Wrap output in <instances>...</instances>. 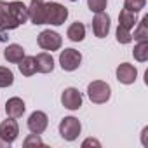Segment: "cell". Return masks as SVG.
Returning a JSON list of instances; mask_svg holds the SVG:
<instances>
[{
  "instance_id": "cell-1",
  "label": "cell",
  "mask_w": 148,
  "mask_h": 148,
  "mask_svg": "<svg viewBox=\"0 0 148 148\" xmlns=\"http://www.w3.org/2000/svg\"><path fill=\"white\" fill-rule=\"evenodd\" d=\"M26 21H28V7L23 2H19V0H14V2L0 0V33L16 30Z\"/></svg>"
},
{
  "instance_id": "cell-2",
  "label": "cell",
  "mask_w": 148,
  "mask_h": 148,
  "mask_svg": "<svg viewBox=\"0 0 148 148\" xmlns=\"http://www.w3.org/2000/svg\"><path fill=\"white\" fill-rule=\"evenodd\" d=\"M87 96L92 103L103 105L112 98V87H110V84H106L103 80H92L87 86Z\"/></svg>"
},
{
  "instance_id": "cell-3",
  "label": "cell",
  "mask_w": 148,
  "mask_h": 148,
  "mask_svg": "<svg viewBox=\"0 0 148 148\" xmlns=\"http://www.w3.org/2000/svg\"><path fill=\"white\" fill-rule=\"evenodd\" d=\"M68 19V9L59 2H47L45 4V25L61 26Z\"/></svg>"
},
{
  "instance_id": "cell-4",
  "label": "cell",
  "mask_w": 148,
  "mask_h": 148,
  "mask_svg": "<svg viewBox=\"0 0 148 148\" xmlns=\"http://www.w3.org/2000/svg\"><path fill=\"white\" fill-rule=\"evenodd\" d=\"M58 129H59V134L64 141H75L82 131V124L75 117H64V119H61Z\"/></svg>"
},
{
  "instance_id": "cell-5",
  "label": "cell",
  "mask_w": 148,
  "mask_h": 148,
  "mask_svg": "<svg viewBox=\"0 0 148 148\" xmlns=\"http://www.w3.org/2000/svg\"><path fill=\"white\" fill-rule=\"evenodd\" d=\"M37 44L40 49L44 51H59L61 45H63V38L58 32H52V30H44L38 33L37 37Z\"/></svg>"
},
{
  "instance_id": "cell-6",
  "label": "cell",
  "mask_w": 148,
  "mask_h": 148,
  "mask_svg": "<svg viewBox=\"0 0 148 148\" xmlns=\"http://www.w3.org/2000/svg\"><path fill=\"white\" fill-rule=\"evenodd\" d=\"M80 63H82V54L77 49L68 47L59 52V66L64 71H75L80 66Z\"/></svg>"
},
{
  "instance_id": "cell-7",
  "label": "cell",
  "mask_w": 148,
  "mask_h": 148,
  "mask_svg": "<svg viewBox=\"0 0 148 148\" xmlns=\"http://www.w3.org/2000/svg\"><path fill=\"white\" fill-rule=\"evenodd\" d=\"M61 105L71 112H75L82 106V94L77 87H66L61 92Z\"/></svg>"
},
{
  "instance_id": "cell-8",
  "label": "cell",
  "mask_w": 148,
  "mask_h": 148,
  "mask_svg": "<svg viewBox=\"0 0 148 148\" xmlns=\"http://www.w3.org/2000/svg\"><path fill=\"white\" fill-rule=\"evenodd\" d=\"M115 75H117V80L124 86H131L136 82L138 79V70L134 64L131 63H122L117 66V71H115Z\"/></svg>"
},
{
  "instance_id": "cell-9",
  "label": "cell",
  "mask_w": 148,
  "mask_h": 148,
  "mask_svg": "<svg viewBox=\"0 0 148 148\" xmlns=\"http://www.w3.org/2000/svg\"><path fill=\"white\" fill-rule=\"evenodd\" d=\"M26 125H28L30 132H33V134H42V132L47 129V125H49V117H47L44 112L35 110V112L28 117Z\"/></svg>"
},
{
  "instance_id": "cell-10",
  "label": "cell",
  "mask_w": 148,
  "mask_h": 148,
  "mask_svg": "<svg viewBox=\"0 0 148 148\" xmlns=\"http://www.w3.org/2000/svg\"><path fill=\"white\" fill-rule=\"evenodd\" d=\"M18 134H19V125H18L16 119L7 117L5 120H2V124H0V138L12 145L18 139Z\"/></svg>"
},
{
  "instance_id": "cell-11",
  "label": "cell",
  "mask_w": 148,
  "mask_h": 148,
  "mask_svg": "<svg viewBox=\"0 0 148 148\" xmlns=\"http://www.w3.org/2000/svg\"><path fill=\"white\" fill-rule=\"evenodd\" d=\"M92 33L98 38H105L110 33V16L103 11V12H96L94 19H92Z\"/></svg>"
},
{
  "instance_id": "cell-12",
  "label": "cell",
  "mask_w": 148,
  "mask_h": 148,
  "mask_svg": "<svg viewBox=\"0 0 148 148\" xmlns=\"http://www.w3.org/2000/svg\"><path fill=\"white\" fill-rule=\"evenodd\" d=\"M28 19L33 25H45V4L44 0H32L28 5Z\"/></svg>"
},
{
  "instance_id": "cell-13",
  "label": "cell",
  "mask_w": 148,
  "mask_h": 148,
  "mask_svg": "<svg viewBox=\"0 0 148 148\" xmlns=\"http://www.w3.org/2000/svg\"><path fill=\"white\" fill-rule=\"evenodd\" d=\"M25 112H26V105H25V101L21 98L14 96V98L7 99V103H5V113H7V117L19 119V117H23Z\"/></svg>"
},
{
  "instance_id": "cell-14",
  "label": "cell",
  "mask_w": 148,
  "mask_h": 148,
  "mask_svg": "<svg viewBox=\"0 0 148 148\" xmlns=\"http://www.w3.org/2000/svg\"><path fill=\"white\" fill-rule=\"evenodd\" d=\"M35 64L38 73H51L54 70V58L49 52H38L35 56Z\"/></svg>"
},
{
  "instance_id": "cell-15",
  "label": "cell",
  "mask_w": 148,
  "mask_h": 148,
  "mask_svg": "<svg viewBox=\"0 0 148 148\" xmlns=\"http://www.w3.org/2000/svg\"><path fill=\"white\" fill-rule=\"evenodd\" d=\"M25 56H26V54H25V49H23L19 44H9V45L5 47V51H4V58H5V61L14 63V64H18Z\"/></svg>"
},
{
  "instance_id": "cell-16",
  "label": "cell",
  "mask_w": 148,
  "mask_h": 148,
  "mask_svg": "<svg viewBox=\"0 0 148 148\" xmlns=\"http://www.w3.org/2000/svg\"><path fill=\"white\" fill-rule=\"evenodd\" d=\"M66 37L71 40V42H82L86 38V26L80 23V21H75L71 23L66 30Z\"/></svg>"
},
{
  "instance_id": "cell-17",
  "label": "cell",
  "mask_w": 148,
  "mask_h": 148,
  "mask_svg": "<svg viewBox=\"0 0 148 148\" xmlns=\"http://www.w3.org/2000/svg\"><path fill=\"white\" fill-rule=\"evenodd\" d=\"M18 68L21 71V75L25 77H32L37 73V64H35V56H25L19 63H18Z\"/></svg>"
},
{
  "instance_id": "cell-18",
  "label": "cell",
  "mask_w": 148,
  "mask_h": 148,
  "mask_svg": "<svg viewBox=\"0 0 148 148\" xmlns=\"http://www.w3.org/2000/svg\"><path fill=\"white\" fill-rule=\"evenodd\" d=\"M138 23V18H136V12H131L127 9H122L120 14H119V26L122 28H127V30H132Z\"/></svg>"
},
{
  "instance_id": "cell-19",
  "label": "cell",
  "mask_w": 148,
  "mask_h": 148,
  "mask_svg": "<svg viewBox=\"0 0 148 148\" xmlns=\"http://www.w3.org/2000/svg\"><path fill=\"white\" fill-rule=\"evenodd\" d=\"M132 38H134L136 42H141V40H148V16H143V19L136 23Z\"/></svg>"
},
{
  "instance_id": "cell-20",
  "label": "cell",
  "mask_w": 148,
  "mask_h": 148,
  "mask_svg": "<svg viewBox=\"0 0 148 148\" xmlns=\"http://www.w3.org/2000/svg\"><path fill=\"white\" fill-rule=\"evenodd\" d=\"M132 56L136 61L139 63H145L148 61V40H141L134 45V51H132Z\"/></svg>"
},
{
  "instance_id": "cell-21",
  "label": "cell",
  "mask_w": 148,
  "mask_h": 148,
  "mask_svg": "<svg viewBox=\"0 0 148 148\" xmlns=\"http://www.w3.org/2000/svg\"><path fill=\"white\" fill-rule=\"evenodd\" d=\"M12 84H14V73L5 66H0V89H5Z\"/></svg>"
},
{
  "instance_id": "cell-22",
  "label": "cell",
  "mask_w": 148,
  "mask_h": 148,
  "mask_svg": "<svg viewBox=\"0 0 148 148\" xmlns=\"http://www.w3.org/2000/svg\"><path fill=\"white\" fill-rule=\"evenodd\" d=\"M145 5H146V0H124V9H127L131 12H136V14L139 11H143Z\"/></svg>"
},
{
  "instance_id": "cell-23",
  "label": "cell",
  "mask_w": 148,
  "mask_h": 148,
  "mask_svg": "<svg viewBox=\"0 0 148 148\" xmlns=\"http://www.w3.org/2000/svg\"><path fill=\"white\" fill-rule=\"evenodd\" d=\"M117 42L119 44H131L132 42V33L131 30L127 28H122V26H117Z\"/></svg>"
},
{
  "instance_id": "cell-24",
  "label": "cell",
  "mask_w": 148,
  "mask_h": 148,
  "mask_svg": "<svg viewBox=\"0 0 148 148\" xmlns=\"http://www.w3.org/2000/svg\"><path fill=\"white\" fill-rule=\"evenodd\" d=\"M108 5V0H87V7L91 12H103Z\"/></svg>"
},
{
  "instance_id": "cell-25",
  "label": "cell",
  "mask_w": 148,
  "mask_h": 148,
  "mask_svg": "<svg viewBox=\"0 0 148 148\" xmlns=\"http://www.w3.org/2000/svg\"><path fill=\"white\" fill-rule=\"evenodd\" d=\"M23 145L25 146H44V141L40 139V134H30V136H26V139L23 141Z\"/></svg>"
},
{
  "instance_id": "cell-26",
  "label": "cell",
  "mask_w": 148,
  "mask_h": 148,
  "mask_svg": "<svg viewBox=\"0 0 148 148\" xmlns=\"http://www.w3.org/2000/svg\"><path fill=\"white\" fill-rule=\"evenodd\" d=\"M91 145H92V146H101V143H99L98 139H92V138H87V139L82 143V146H84V148H86V146H91Z\"/></svg>"
},
{
  "instance_id": "cell-27",
  "label": "cell",
  "mask_w": 148,
  "mask_h": 148,
  "mask_svg": "<svg viewBox=\"0 0 148 148\" xmlns=\"http://www.w3.org/2000/svg\"><path fill=\"white\" fill-rule=\"evenodd\" d=\"M9 146H11V143H7L5 139L0 138V148H9Z\"/></svg>"
},
{
  "instance_id": "cell-28",
  "label": "cell",
  "mask_w": 148,
  "mask_h": 148,
  "mask_svg": "<svg viewBox=\"0 0 148 148\" xmlns=\"http://www.w3.org/2000/svg\"><path fill=\"white\" fill-rule=\"evenodd\" d=\"M7 37H5V33H0V42H2V40H5Z\"/></svg>"
},
{
  "instance_id": "cell-29",
  "label": "cell",
  "mask_w": 148,
  "mask_h": 148,
  "mask_svg": "<svg viewBox=\"0 0 148 148\" xmlns=\"http://www.w3.org/2000/svg\"><path fill=\"white\" fill-rule=\"evenodd\" d=\"M70 2H77V0H70Z\"/></svg>"
}]
</instances>
